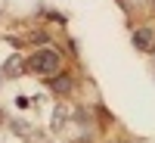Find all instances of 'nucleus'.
Instances as JSON below:
<instances>
[{"label":"nucleus","instance_id":"39448f33","mask_svg":"<svg viewBox=\"0 0 155 143\" xmlns=\"http://www.w3.org/2000/svg\"><path fill=\"white\" fill-rule=\"evenodd\" d=\"M74 121H81V124H87V121H90V112H84V109H78V112H74Z\"/></svg>","mask_w":155,"mask_h":143},{"label":"nucleus","instance_id":"7ed1b4c3","mask_svg":"<svg viewBox=\"0 0 155 143\" xmlns=\"http://www.w3.org/2000/svg\"><path fill=\"white\" fill-rule=\"evenodd\" d=\"M47 87L53 90V94H71V90H74V81H71L68 75H56V78H50V81H47Z\"/></svg>","mask_w":155,"mask_h":143},{"label":"nucleus","instance_id":"20e7f679","mask_svg":"<svg viewBox=\"0 0 155 143\" xmlns=\"http://www.w3.org/2000/svg\"><path fill=\"white\" fill-rule=\"evenodd\" d=\"M65 115H68L65 109H56V112H53V128H62V124H65V121H68Z\"/></svg>","mask_w":155,"mask_h":143},{"label":"nucleus","instance_id":"f03ea898","mask_svg":"<svg viewBox=\"0 0 155 143\" xmlns=\"http://www.w3.org/2000/svg\"><path fill=\"white\" fill-rule=\"evenodd\" d=\"M152 44H155V31L152 28H137L134 31V47L137 50H146V53H149Z\"/></svg>","mask_w":155,"mask_h":143},{"label":"nucleus","instance_id":"f257e3e1","mask_svg":"<svg viewBox=\"0 0 155 143\" xmlns=\"http://www.w3.org/2000/svg\"><path fill=\"white\" fill-rule=\"evenodd\" d=\"M25 69L28 72H37V75H47V78H56L62 72V59L56 50H37L25 59Z\"/></svg>","mask_w":155,"mask_h":143}]
</instances>
